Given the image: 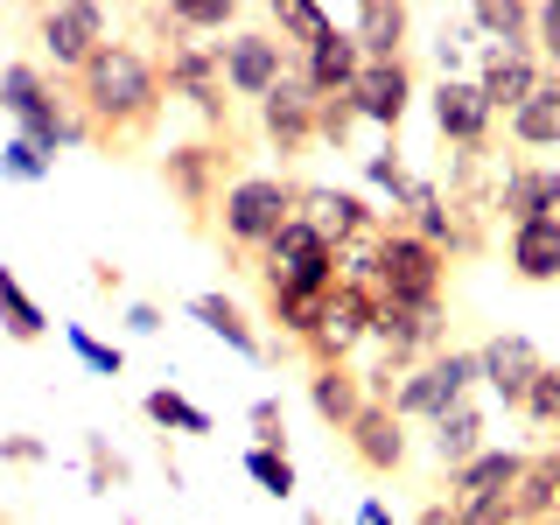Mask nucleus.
<instances>
[{"label":"nucleus","instance_id":"b1692460","mask_svg":"<svg viewBox=\"0 0 560 525\" xmlns=\"http://www.w3.org/2000/svg\"><path fill=\"white\" fill-rule=\"evenodd\" d=\"M308 407L323 428H350V420L364 413V372L358 364H308Z\"/></svg>","mask_w":560,"mask_h":525},{"label":"nucleus","instance_id":"39448f33","mask_svg":"<svg viewBox=\"0 0 560 525\" xmlns=\"http://www.w3.org/2000/svg\"><path fill=\"white\" fill-rule=\"evenodd\" d=\"M448 253L413 238L407 224H385L378 238V302L385 308H448Z\"/></svg>","mask_w":560,"mask_h":525},{"label":"nucleus","instance_id":"37998d69","mask_svg":"<svg viewBox=\"0 0 560 525\" xmlns=\"http://www.w3.org/2000/svg\"><path fill=\"white\" fill-rule=\"evenodd\" d=\"M455 525H518V512H512V498H469V504H455Z\"/></svg>","mask_w":560,"mask_h":525},{"label":"nucleus","instance_id":"c85d7f7f","mask_svg":"<svg viewBox=\"0 0 560 525\" xmlns=\"http://www.w3.org/2000/svg\"><path fill=\"white\" fill-rule=\"evenodd\" d=\"M267 28L294 49V57H302V49H315L329 28H337V14H329L323 0H273V8H267Z\"/></svg>","mask_w":560,"mask_h":525},{"label":"nucleus","instance_id":"1a4fd4ad","mask_svg":"<svg viewBox=\"0 0 560 525\" xmlns=\"http://www.w3.org/2000/svg\"><path fill=\"white\" fill-rule=\"evenodd\" d=\"M469 385H483V372H477V350H434L428 364H413L407 378H399V393H393V413L399 420H442V413H455L469 399Z\"/></svg>","mask_w":560,"mask_h":525},{"label":"nucleus","instance_id":"2eb2a0df","mask_svg":"<svg viewBox=\"0 0 560 525\" xmlns=\"http://www.w3.org/2000/svg\"><path fill=\"white\" fill-rule=\"evenodd\" d=\"M315 119H323V98L308 92L302 70H294L273 98H259V133H267V148L280 154V162H288V154H302L308 140H315Z\"/></svg>","mask_w":560,"mask_h":525},{"label":"nucleus","instance_id":"dca6fc26","mask_svg":"<svg viewBox=\"0 0 560 525\" xmlns=\"http://www.w3.org/2000/svg\"><path fill=\"white\" fill-rule=\"evenodd\" d=\"M343 442H350V463H358L364 477H399V469H407V420L393 407H372V399H364V413L343 428Z\"/></svg>","mask_w":560,"mask_h":525},{"label":"nucleus","instance_id":"9b49d317","mask_svg":"<svg viewBox=\"0 0 560 525\" xmlns=\"http://www.w3.org/2000/svg\"><path fill=\"white\" fill-rule=\"evenodd\" d=\"M372 329H378V294L372 288H337L323 302V329L302 343V358L308 364H350L372 343Z\"/></svg>","mask_w":560,"mask_h":525},{"label":"nucleus","instance_id":"f704fd0d","mask_svg":"<svg viewBox=\"0 0 560 525\" xmlns=\"http://www.w3.org/2000/svg\"><path fill=\"white\" fill-rule=\"evenodd\" d=\"M63 343L78 350V364H84V372H98V378H119V372H127V350H119V343H98L84 323H63Z\"/></svg>","mask_w":560,"mask_h":525},{"label":"nucleus","instance_id":"a878e982","mask_svg":"<svg viewBox=\"0 0 560 525\" xmlns=\"http://www.w3.org/2000/svg\"><path fill=\"white\" fill-rule=\"evenodd\" d=\"M189 315H197V323H203L218 343H232L238 358H253V364H259V358H273L267 337H259V329L245 323V308L232 302V294H189Z\"/></svg>","mask_w":560,"mask_h":525},{"label":"nucleus","instance_id":"a18cd8bd","mask_svg":"<svg viewBox=\"0 0 560 525\" xmlns=\"http://www.w3.org/2000/svg\"><path fill=\"white\" fill-rule=\"evenodd\" d=\"M127 329H133V337H162V308H154V302H133L127 308Z\"/></svg>","mask_w":560,"mask_h":525},{"label":"nucleus","instance_id":"5701e85b","mask_svg":"<svg viewBox=\"0 0 560 525\" xmlns=\"http://www.w3.org/2000/svg\"><path fill=\"white\" fill-rule=\"evenodd\" d=\"M525 463H533L525 448H483L477 463L448 469V498L455 504H469V498H512L518 477H525Z\"/></svg>","mask_w":560,"mask_h":525},{"label":"nucleus","instance_id":"8fccbe9b","mask_svg":"<svg viewBox=\"0 0 560 525\" xmlns=\"http://www.w3.org/2000/svg\"><path fill=\"white\" fill-rule=\"evenodd\" d=\"M302 525H329V518H323V512H302Z\"/></svg>","mask_w":560,"mask_h":525},{"label":"nucleus","instance_id":"de8ad7c7","mask_svg":"<svg viewBox=\"0 0 560 525\" xmlns=\"http://www.w3.org/2000/svg\"><path fill=\"white\" fill-rule=\"evenodd\" d=\"M413 525H455V498H434V504H420Z\"/></svg>","mask_w":560,"mask_h":525},{"label":"nucleus","instance_id":"58836bf2","mask_svg":"<svg viewBox=\"0 0 560 525\" xmlns=\"http://www.w3.org/2000/svg\"><path fill=\"white\" fill-rule=\"evenodd\" d=\"M84 477H92V490H119L127 483V455L105 448V434H84Z\"/></svg>","mask_w":560,"mask_h":525},{"label":"nucleus","instance_id":"4c0bfd02","mask_svg":"<svg viewBox=\"0 0 560 525\" xmlns=\"http://www.w3.org/2000/svg\"><path fill=\"white\" fill-rule=\"evenodd\" d=\"M525 420H533L539 434H560V364H547V372L533 378V393H525Z\"/></svg>","mask_w":560,"mask_h":525},{"label":"nucleus","instance_id":"c9c22d12","mask_svg":"<svg viewBox=\"0 0 560 525\" xmlns=\"http://www.w3.org/2000/svg\"><path fill=\"white\" fill-rule=\"evenodd\" d=\"M378 238H385V232L337 245V280H343V288H372V294H378Z\"/></svg>","mask_w":560,"mask_h":525},{"label":"nucleus","instance_id":"f257e3e1","mask_svg":"<svg viewBox=\"0 0 560 525\" xmlns=\"http://www.w3.org/2000/svg\"><path fill=\"white\" fill-rule=\"evenodd\" d=\"M70 98H78V113L92 119L98 148L119 154V148H133V140H148L154 127H162L168 84H162V63H154L148 43L113 35V43H105L78 78H70Z\"/></svg>","mask_w":560,"mask_h":525},{"label":"nucleus","instance_id":"4be33fe9","mask_svg":"<svg viewBox=\"0 0 560 525\" xmlns=\"http://www.w3.org/2000/svg\"><path fill=\"white\" fill-rule=\"evenodd\" d=\"M350 35H358L364 63H393L407 57V35H413V8L407 0H364V8H350Z\"/></svg>","mask_w":560,"mask_h":525},{"label":"nucleus","instance_id":"7c9ffc66","mask_svg":"<svg viewBox=\"0 0 560 525\" xmlns=\"http://www.w3.org/2000/svg\"><path fill=\"white\" fill-rule=\"evenodd\" d=\"M0 329H8L14 343H43L49 337V315L22 294V280H14V267H0Z\"/></svg>","mask_w":560,"mask_h":525},{"label":"nucleus","instance_id":"0eeeda50","mask_svg":"<svg viewBox=\"0 0 560 525\" xmlns=\"http://www.w3.org/2000/svg\"><path fill=\"white\" fill-rule=\"evenodd\" d=\"M162 183L183 197L189 218H218V203H224V189L238 183V148H232V133H203V140H175V148L162 154Z\"/></svg>","mask_w":560,"mask_h":525},{"label":"nucleus","instance_id":"e433bc0d","mask_svg":"<svg viewBox=\"0 0 560 525\" xmlns=\"http://www.w3.org/2000/svg\"><path fill=\"white\" fill-rule=\"evenodd\" d=\"M49 154L35 148V140H22V133H8L0 140V175H8V183H49Z\"/></svg>","mask_w":560,"mask_h":525},{"label":"nucleus","instance_id":"a211bd4d","mask_svg":"<svg viewBox=\"0 0 560 525\" xmlns=\"http://www.w3.org/2000/svg\"><path fill=\"white\" fill-rule=\"evenodd\" d=\"M539 84H547V63H539V57H512V49L477 43V92H483V105L498 119H512Z\"/></svg>","mask_w":560,"mask_h":525},{"label":"nucleus","instance_id":"2f4dec72","mask_svg":"<svg viewBox=\"0 0 560 525\" xmlns=\"http://www.w3.org/2000/svg\"><path fill=\"white\" fill-rule=\"evenodd\" d=\"M140 413H148L162 434H210V413L197 407V399H183L175 385H154V393L140 399Z\"/></svg>","mask_w":560,"mask_h":525},{"label":"nucleus","instance_id":"c03bdc74","mask_svg":"<svg viewBox=\"0 0 560 525\" xmlns=\"http://www.w3.org/2000/svg\"><path fill=\"white\" fill-rule=\"evenodd\" d=\"M0 463L35 469V463H49V442H43V434H0Z\"/></svg>","mask_w":560,"mask_h":525},{"label":"nucleus","instance_id":"79ce46f5","mask_svg":"<svg viewBox=\"0 0 560 525\" xmlns=\"http://www.w3.org/2000/svg\"><path fill=\"white\" fill-rule=\"evenodd\" d=\"M350 133H358V105H350V92H343V98H323L315 140H323V148H350Z\"/></svg>","mask_w":560,"mask_h":525},{"label":"nucleus","instance_id":"cd10ccee","mask_svg":"<svg viewBox=\"0 0 560 525\" xmlns=\"http://www.w3.org/2000/svg\"><path fill=\"white\" fill-rule=\"evenodd\" d=\"M504 133H512L518 148H560V78L539 84V92L504 119Z\"/></svg>","mask_w":560,"mask_h":525},{"label":"nucleus","instance_id":"603ef678","mask_svg":"<svg viewBox=\"0 0 560 525\" xmlns=\"http://www.w3.org/2000/svg\"><path fill=\"white\" fill-rule=\"evenodd\" d=\"M127 525H140V518H127Z\"/></svg>","mask_w":560,"mask_h":525},{"label":"nucleus","instance_id":"ea45409f","mask_svg":"<svg viewBox=\"0 0 560 525\" xmlns=\"http://www.w3.org/2000/svg\"><path fill=\"white\" fill-rule=\"evenodd\" d=\"M245 420H253V448H288V407H280L273 393H259Z\"/></svg>","mask_w":560,"mask_h":525},{"label":"nucleus","instance_id":"9d476101","mask_svg":"<svg viewBox=\"0 0 560 525\" xmlns=\"http://www.w3.org/2000/svg\"><path fill=\"white\" fill-rule=\"evenodd\" d=\"M218 57H224V92L232 98H273L280 84L294 78V49L280 43L273 28H232L218 43Z\"/></svg>","mask_w":560,"mask_h":525},{"label":"nucleus","instance_id":"09e8293b","mask_svg":"<svg viewBox=\"0 0 560 525\" xmlns=\"http://www.w3.org/2000/svg\"><path fill=\"white\" fill-rule=\"evenodd\" d=\"M350 525H393V512H385L378 498H364V504H358V518H350Z\"/></svg>","mask_w":560,"mask_h":525},{"label":"nucleus","instance_id":"393cba45","mask_svg":"<svg viewBox=\"0 0 560 525\" xmlns=\"http://www.w3.org/2000/svg\"><path fill=\"white\" fill-rule=\"evenodd\" d=\"M504 259L525 288H553L560 280V218H539V224H512L504 238Z\"/></svg>","mask_w":560,"mask_h":525},{"label":"nucleus","instance_id":"6e6552de","mask_svg":"<svg viewBox=\"0 0 560 525\" xmlns=\"http://www.w3.org/2000/svg\"><path fill=\"white\" fill-rule=\"evenodd\" d=\"M105 43H113V22H105L98 0H57V8H35V49H43V70H57V78H78Z\"/></svg>","mask_w":560,"mask_h":525},{"label":"nucleus","instance_id":"f3484780","mask_svg":"<svg viewBox=\"0 0 560 525\" xmlns=\"http://www.w3.org/2000/svg\"><path fill=\"white\" fill-rule=\"evenodd\" d=\"M477 372H483V385L490 393L504 399V407H525V393H533V378L547 372V358H539V343L533 337H512V329H504V337H490V343H477Z\"/></svg>","mask_w":560,"mask_h":525},{"label":"nucleus","instance_id":"f03ea898","mask_svg":"<svg viewBox=\"0 0 560 525\" xmlns=\"http://www.w3.org/2000/svg\"><path fill=\"white\" fill-rule=\"evenodd\" d=\"M0 113L14 119V133L35 140V148L57 162L63 148H98L92 119L78 113L70 84H57L43 63H0Z\"/></svg>","mask_w":560,"mask_h":525},{"label":"nucleus","instance_id":"aec40b11","mask_svg":"<svg viewBox=\"0 0 560 525\" xmlns=\"http://www.w3.org/2000/svg\"><path fill=\"white\" fill-rule=\"evenodd\" d=\"M498 218L504 224H539L560 218V168L553 162H512L498 183Z\"/></svg>","mask_w":560,"mask_h":525},{"label":"nucleus","instance_id":"3c124183","mask_svg":"<svg viewBox=\"0 0 560 525\" xmlns=\"http://www.w3.org/2000/svg\"><path fill=\"white\" fill-rule=\"evenodd\" d=\"M539 525H560V518H539Z\"/></svg>","mask_w":560,"mask_h":525},{"label":"nucleus","instance_id":"bb28decb","mask_svg":"<svg viewBox=\"0 0 560 525\" xmlns=\"http://www.w3.org/2000/svg\"><path fill=\"white\" fill-rule=\"evenodd\" d=\"M469 28H477L490 49L539 57V49H533V8H525V0H477V8H469Z\"/></svg>","mask_w":560,"mask_h":525},{"label":"nucleus","instance_id":"7ed1b4c3","mask_svg":"<svg viewBox=\"0 0 560 525\" xmlns=\"http://www.w3.org/2000/svg\"><path fill=\"white\" fill-rule=\"evenodd\" d=\"M140 14H148V28H154V63H162L168 98H183L189 113L224 140V133H232V98H224V57H218V43L183 35L162 8H140Z\"/></svg>","mask_w":560,"mask_h":525},{"label":"nucleus","instance_id":"72a5a7b5","mask_svg":"<svg viewBox=\"0 0 560 525\" xmlns=\"http://www.w3.org/2000/svg\"><path fill=\"white\" fill-rule=\"evenodd\" d=\"M245 477L267 490V498H280V504L302 490V477H294V455H288V448H245Z\"/></svg>","mask_w":560,"mask_h":525},{"label":"nucleus","instance_id":"49530a36","mask_svg":"<svg viewBox=\"0 0 560 525\" xmlns=\"http://www.w3.org/2000/svg\"><path fill=\"white\" fill-rule=\"evenodd\" d=\"M92 288L98 294H119V288H127V273H119L113 259H92Z\"/></svg>","mask_w":560,"mask_h":525},{"label":"nucleus","instance_id":"20e7f679","mask_svg":"<svg viewBox=\"0 0 560 525\" xmlns=\"http://www.w3.org/2000/svg\"><path fill=\"white\" fill-rule=\"evenodd\" d=\"M294 203H302V183H288V175H238L218 203V238L253 267V259L294 224Z\"/></svg>","mask_w":560,"mask_h":525},{"label":"nucleus","instance_id":"a19ab883","mask_svg":"<svg viewBox=\"0 0 560 525\" xmlns=\"http://www.w3.org/2000/svg\"><path fill=\"white\" fill-rule=\"evenodd\" d=\"M533 49L547 63V78H560V0H539L533 8Z\"/></svg>","mask_w":560,"mask_h":525},{"label":"nucleus","instance_id":"ddd939ff","mask_svg":"<svg viewBox=\"0 0 560 525\" xmlns=\"http://www.w3.org/2000/svg\"><path fill=\"white\" fill-rule=\"evenodd\" d=\"M428 113H434V133H442L448 148H463V154L490 148V133H498V113L483 105L477 78H442L434 98H428Z\"/></svg>","mask_w":560,"mask_h":525},{"label":"nucleus","instance_id":"f8f14e48","mask_svg":"<svg viewBox=\"0 0 560 525\" xmlns=\"http://www.w3.org/2000/svg\"><path fill=\"white\" fill-rule=\"evenodd\" d=\"M372 343H378L385 364L413 372V364H428L434 350H448V308H385V302H378Z\"/></svg>","mask_w":560,"mask_h":525},{"label":"nucleus","instance_id":"412c9836","mask_svg":"<svg viewBox=\"0 0 560 525\" xmlns=\"http://www.w3.org/2000/svg\"><path fill=\"white\" fill-rule=\"evenodd\" d=\"M294 70L308 78L315 98H343L350 84H358V70H364V49H358V35H350V28H329L315 49H302V57H294Z\"/></svg>","mask_w":560,"mask_h":525},{"label":"nucleus","instance_id":"6ab92c4d","mask_svg":"<svg viewBox=\"0 0 560 525\" xmlns=\"http://www.w3.org/2000/svg\"><path fill=\"white\" fill-rule=\"evenodd\" d=\"M350 105H358V119H372V127L399 133V119H407V105H413V63H407V57L364 63L358 84H350Z\"/></svg>","mask_w":560,"mask_h":525},{"label":"nucleus","instance_id":"423d86ee","mask_svg":"<svg viewBox=\"0 0 560 525\" xmlns=\"http://www.w3.org/2000/svg\"><path fill=\"white\" fill-rule=\"evenodd\" d=\"M253 273H259L267 294H302V302H329V294L343 288V280H337V245L315 232L308 218H294L288 232L253 259Z\"/></svg>","mask_w":560,"mask_h":525},{"label":"nucleus","instance_id":"4468645a","mask_svg":"<svg viewBox=\"0 0 560 525\" xmlns=\"http://www.w3.org/2000/svg\"><path fill=\"white\" fill-rule=\"evenodd\" d=\"M294 218H308L315 232L329 245H350V238H372L385 232V218L372 203L358 197V189H337V183H302V203H294Z\"/></svg>","mask_w":560,"mask_h":525},{"label":"nucleus","instance_id":"473e14b6","mask_svg":"<svg viewBox=\"0 0 560 525\" xmlns=\"http://www.w3.org/2000/svg\"><path fill=\"white\" fill-rule=\"evenodd\" d=\"M364 183H372L378 197H393V210H413V189H420V175H407V162H399V148H378V154H364Z\"/></svg>","mask_w":560,"mask_h":525},{"label":"nucleus","instance_id":"c756f323","mask_svg":"<svg viewBox=\"0 0 560 525\" xmlns=\"http://www.w3.org/2000/svg\"><path fill=\"white\" fill-rule=\"evenodd\" d=\"M434 455H442V469H463V463L483 455V407L477 399H463L455 413L434 420Z\"/></svg>","mask_w":560,"mask_h":525}]
</instances>
